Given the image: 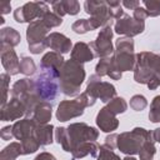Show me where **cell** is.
I'll use <instances>...</instances> for the list:
<instances>
[{
    "mask_svg": "<svg viewBox=\"0 0 160 160\" xmlns=\"http://www.w3.org/2000/svg\"><path fill=\"white\" fill-rule=\"evenodd\" d=\"M98 136L99 131L85 122H74L68 128L61 126L55 130V139L66 152H72V150L81 142L95 141Z\"/></svg>",
    "mask_w": 160,
    "mask_h": 160,
    "instance_id": "obj_1",
    "label": "cell"
},
{
    "mask_svg": "<svg viewBox=\"0 0 160 160\" xmlns=\"http://www.w3.org/2000/svg\"><path fill=\"white\" fill-rule=\"evenodd\" d=\"M134 80L148 85L150 90L158 89L160 86V55L149 51L136 54Z\"/></svg>",
    "mask_w": 160,
    "mask_h": 160,
    "instance_id": "obj_2",
    "label": "cell"
},
{
    "mask_svg": "<svg viewBox=\"0 0 160 160\" xmlns=\"http://www.w3.org/2000/svg\"><path fill=\"white\" fill-rule=\"evenodd\" d=\"M85 80V69L82 64L70 59L66 60L60 70V90L65 96H76L80 94L81 84Z\"/></svg>",
    "mask_w": 160,
    "mask_h": 160,
    "instance_id": "obj_3",
    "label": "cell"
},
{
    "mask_svg": "<svg viewBox=\"0 0 160 160\" xmlns=\"http://www.w3.org/2000/svg\"><path fill=\"white\" fill-rule=\"evenodd\" d=\"M60 71L42 70L35 81V92L41 101L52 104L60 91Z\"/></svg>",
    "mask_w": 160,
    "mask_h": 160,
    "instance_id": "obj_4",
    "label": "cell"
},
{
    "mask_svg": "<svg viewBox=\"0 0 160 160\" xmlns=\"http://www.w3.org/2000/svg\"><path fill=\"white\" fill-rule=\"evenodd\" d=\"M11 98L19 99L25 105L26 116H32L36 105L41 101L35 92V81L29 78H24L14 82L11 88Z\"/></svg>",
    "mask_w": 160,
    "mask_h": 160,
    "instance_id": "obj_5",
    "label": "cell"
},
{
    "mask_svg": "<svg viewBox=\"0 0 160 160\" xmlns=\"http://www.w3.org/2000/svg\"><path fill=\"white\" fill-rule=\"evenodd\" d=\"M96 102V100L91 99L85 91L81 92L76 99L74 100H64L59 104L56 110V119L59 121H68L74 118H79L84 114L85 108L92 106Z\"/></svg>",
    "mask_w": 160,
    "mask_h": 160,
    "instance_id": "obj_6",
    "label": "cell"
},
{
    "mask_svg": "<svg viewBox=\"0 0 160 160\" xmlns=\"http://www.w3.org/2000/svg\"><path fill=\"white\" fill-rule=\"evenodd\" d=\"M116 68L122 71L134 70L136 55L134 54V40L131 38H119L115 42V51L112 54Z\"/></svg>",
    "mask_w": 160,
    "mask_h": 160,
    "instance_id": "obj_7",
    "label": "cell"
},
{
    "mask_svg": "<svg viewBox=\"0 0 160 160\" xmlns=\"http://www.w3.org/2000/svg\"><path fill=\"white\" fill-rule=\"evenodd\" d=\"M149 136V131L144 128H135L131 131H125L118 135V144L116 148L126 154V155H135L139 154L141 146L146 141Z\"/></svg>",
    "mask_w": 160,
    "mask_h": 160,
    "instance_id": "obj_8",
    "label": "cell"
},
{
    "mask_svg": "<svg viewBox=\"0 0 160 160\" xmlns=\"http://www.w3.org/2000/svg\"><path fill=\"white\" fill-rule=\"evenodd\" d=\"M84 10L86 14L90 15L89 22H90L92 30L99 29V28L111 26L114 19L109 11V6H108L106 1L86 0L84 2Z\"/></svg>",
    "mask_w": 160,
    "mask_h": 160,
    "instance_id": "obj_9",
    "label": "cell"
},
{
    "mask_svg": "<svg viewBox=\"0 0 160 160\" xmlns=\"http://www.w3.org/2000/svg\"><path fill=\"white\" fill-rule=\"evenodd\" d=\"M49 31L50 29L41 20H35L29 24L26 29V39L30 52L36 55L42 52L48 48L46 38L49 35Z\"/></svg>",
    "mask_w": 160,
    "mask_h": 160,
    "instance_id": "obj_10",
    "label": "cell"
},
{
    "mask_svg": "<svg viewBox=\"0 0 160 160\" xmlns=\"http://www.w3.org/2000/svg\"><path fill=\"white\" fill-rule=\"evenodd\" d=\"M85 92L94 100L100 99L102 102H109L110 100H112L116 96V90L115 86L110 82L102 81L100 76L91 75L88 80V85H86V90Z\"/></svg>",
    "mask_w": 160,
    "mask_h": 160,
    "instance_id": "obj_11",
    "label": "cell"
},
{
    "mask_svg": "<svg viewBox=\"0 0 160 160\" xmlns=\"http://www.w3.org/2000/svg\"><path fill=\"white\" fill-rule=\"evenodd\" d=\"M49 10L46 2L42 1H30L25 5L18 8L14 11V19L18 22H32L35 19H41Z\"/></svg>",
    "mask_w": 160,
    "mask_h": 160,
    "instance_id": "obj_12",
    "label": "cell"
},
{
    "mask_svg": "<svg viewBox=\"0 0 160 160\" xmlns=\"http://www.w3.org/2000/svg\"><path fill=\"white\" fill-rule=\"evenodd\" d=\"M112 35H114V31H112L111 26H105L100 30V32L96 36V40H94L89 44V46L91 48L95 56L102 59V58L111 56L114 54L115 50H114L112 42H111Z\"/></svg>",
    "mask_w": 160,
    "mask_h": 160,
    "instance_id": "obj_13",
    "label": "cell"
},
{
    "mask_svg": "<svg viewBox=\"0 0 160 160\" xmlns=\"http://www.w3.org/2000/svg\"><path fill=\"white\" fill-rule=\"evenodd\" d=\"M145 29V21H138L130 15L124 14L115 21L114 31L119 35H125L126 38H132L141 34Z\"/></svg>",
    "mask_w": 160,
    "mask_h": 160,
    "instance_id": "obj_14",
    "label": "cell"
},
{
    "mask_svg": "<svg viewBox=\"0 0 160 160\" xmlns=\"http://www.w3.org/2000/svg\"><path fill=\"white\" fill-rule=\"evenodd\" d=\"M0 54H1V64L6 70V74L16 75L20 72V60L15 52V50L9 46L0 44Z\"/></svg>",
    "mask_w": 160,
    "mask_h": 160,
    "instance_id": "obj_15",
    "label": "cell"
},
{
    "mask_svg": "<svg viewBox=\"0 0 160 160\" xmlns=\"http://www.w3.org/2000/svg\"><path fill=\"white\" fill-rule=\"evenodd\" d=\"M95 74L98 76H110L112 80H120L121 79V71L116 68L114 56H108L102 58L99 60V62L95 66Z\"/></svg>",
    "mask_w": 160,
    "mask_h": 160,
    "instance_id": "obj_16",
    "label": "cell"
},
{
    "mask_svg": "<svg viewBox=\"0 0 160 160\" xmlns=\"http://www.w3.org/2000/svg\"><path fill=\"white\" fill-rule=\"evenodd\" d=\"M24 115H26V109L25 105L19 99L11 98L10 101L1 108V121L16 120Z\"/></svg>",
    "mask_w": 160,
    "mask_h": 160,
    "instance_id": "obj_17",
    "label": "cell"
},
{
    "mask_svg": "<svg viewBox=\"0 0 160 160\" xmlns=\"http://www.w3.org/2000/svg\"><path fill=\"white\" fill-rule=\"evenodd\" d=\"M96 125L98 128L104 132H111L118 129L119 120L115 114H112L106 106L101 108L100 111L96 115Z\"/></svg>",
    "mask_w": 160,
    "mask_h": 160,
    "instance_id": "obj_18",
    "label": "cell"
},
{
    "mask_svg": "<svg viewBox=\"0 0 160 160\" xmlns=\"http://www.w3.org/2000/svg\"><path fill=\"white\" fill-rule=\"evenodd\" d=\"M46 44H48V48H50L52 51L59 52L61 55L72 50L71 40L60 32H50L46 38Z\"/></svg>",
    "mask_w": 160,
    "mask_h": 160,
    "instance_id": "obj_19",
    "label": "cell"
},
{
    "mask_svg": "<svg viewBox=\"0 0 160 160\" xmlns=\"http://www.w3.org/2000/svg\"><path fill=\"white\" fill-rule=\"evenodd\" d=\"M36 122L32 120V119H22V120H19L16 121L14 125H12V134H14V138L24 141L29 138H32L34 136V132H35V128H36Z\"/></svg>",
    "mask_w": 160,
    "mask_h": 160,
    "instance_id": "obj_20",
    "label": "cell"
},
{
    "mask_svg": "<svg viewBox=\"0 0 160 160\" xmlns=\"http://www.w3.org/2000/svg\"><path fill=\"white\" fill-rule=\"evenodd\" d=\"M52 12L62 18L64 15H76L80 11V4L76 0H62V1H52Z\"/></svg>",
    "mask_w": 160,
    "mask_h": 160,
    "instance_id": "obj_21",
    "label": "cell"
},
{
    "mask_svg": "<svg viewBox=\"0 0 160 160\" xmlns=\"http://www.w3.org/2000/svg\"><path fill=\"white\" fill-rule=\"evenodd\" d=\"M94 58H95V55H94L91 48L89 46V44H86L84 41L76 42L71 50V59L80 64L91 61Z\"/></svg>",
    "mask_w": 160,
    "mask_h": 160,
    "instance_id": "obj_22",
    "label": "cell"
},
{
    "mask_svg": "<svg viewBox=\"0 0 160 160\" xmlns=\"http://www.w3.org/2000/svg\"><path fill=\"white\" fill-rule=\"evenodd\" d=\"M65 64L64 58L61 54L55 52V51H49L46 52L40 61V68L42 70H54V71H60L62 65Z\"/></svg>",
    "mask_w": 160,
    "mask_h": 160,
    "instance_id": "obj_23",
    "label": "cell"
},
{
    "mask_svg": "<svg viewBox=\"0 0 160 160\" xmlns=\"http://www.w3.org/2000/svg\"><path fill=\"white\" fill-rule=\"evenodd\" d=\"M51 114H52V104L45 102V101H40L36 105V108H35V110L32 112L31 119L38 125L48 124L51 120Z\"/></svg>",
    "mask_w": 160,
    "mask_h": 160,
    "instance_id": "obj_24",
    "label": "cell"
},
{
    "mask_svg": "<svg viewBox=\"0 0 160 160\" xmlns=\"http://www.w3.org/2000/svg\"><path fill=\"white\" fill-rule=\"evenodd\" d=\"M99 149L100 146L98 145L96 141H85V142H81L79 144L74 150H72V160H76V159H81L86 155H91L92 158H96L98 156V152H99Z\"/></svg>",
    "mask_w": 160,
    "mask_h": 160,
    "instance_id": "obj_25",
    "label": "cell"
},
{
    "mask_svg": "<svg viewBox=\"0 0 160 160\" xmlns=\"http://www.w3.org/2000/svg\"><path fill=\"white\" fill-rule=\"evenodd\" d=\"M52 132H54V126L51 124H41V125H36L34 136L41 146H46L52 142Z\"/></svg>",
    "mask_w": 160,
    "mask_h": 160,
    "instance_id": "obj_26",
    "label": "cell"
},
{
    "mask_svg": "<svg viewBox=\"0 0 160 160\" xmlns=\"http://www.w3.org/2000/svg\"><path fill=\"white\" fill-rule=\"evenodd\" d=\"M21 36L14 28H2L0 31V44L9 45L11 48L20 44Z\"/></svg>",
    "mask_w": 160,
    "mask_h": 160,
    "instance_id": "obj_27",
    "label": "cell"
},
{
    "mask_svg": "<svg viewBox=\"0 0 160 160\" xmlns=\"http://www.w3.org/2000/svg\"><path fill=\"white\" fill-rule=\"evenodd\" d=\"M154 142H155V140L152 136V131H149V136L139 151L140 160H152V158L156 152V148H155Z\"/></svg>",
    "mask_w": 160,
    "mask_h": 160,
    "instance_id": "obj_28",
    "label": "cell"
},
{
    "mask_svg": "<svg viewBox=\"0 0 160 160\" xmlns=\"http://www.w3.org/2000/svg\"><path fill=\"white\" fill-rule=\"evenodd\" d=\"M19 155H22L21 142H10L0 152V160H15Z\"/></svg>",
    "mask_w": 160,
    "mask_h": 160,
    "instance_id": "obj_29",
    "label": "cell"
},
{
    "mask_svg": "<svg viewBox=\"0 0 160 160\" xmlns=\"http://www.w3.org/2000/svg\"><path fill=\"white\" fill-rule=\"evenodd\" d=\"M112 114L118 115V114H122L126 111L128 109V104L125 101L124 98H120V96H115L112 100H110L106 105H105Z\"/></svg>",
    "mask_w": 160,
    "mask_h": 160,
    "instance_id": "obj_30",
    "label": "cell"
},
{
    "mask_svg": "<svg viewBox=\"0 0 160 160\" xmlns=\"http://www.w3.org/2000/svg\"><path fill=\"white\" fill-rule=\"evenodd\" d=\"M35 71H36V65L34 60L29 56H22L20 59V72H22L26 76H30L35 74Z\"/></svg>",
    "mask_w": 160,
    "mask_h": 160,
    "instance_id": "obj_31",
    "label": "cell"
},
{
    "mask_svg": "<svg viewBox=\"0 0 160 160\" xmlns=\"http://www.w3.org/2000/svg\"><path fill=\"white\" fill-rule=\"evenodd\" d=\"M96 160H122V159H120V156L114 152V149L111 146L104 144L99 149V154H98Z\"/></svg>",
    "mask_w": 160,
    "mask_h": 160,
    "instance_id": "obj_32",
    "label": "cell"
},
{
    "mask_svg": "<svg viewBox=\"0 0 160 160\" xmlns=\"http://www.w3.org/2000/svg\"><path fill=\"white\" fill-rule=\"evenodd\" d=\"M39 20H41L49 29L60 26V25L62 24V19H61L59 15H56L55 12H52V11H48V12H46L41 19H39Z\"/></svg>",
    "mask_w": 160,
    "mask_h": 160,
    "instance_id": "obj_33",
    "label": "cell"
},
{
    "mask_svg": "<svg viewBox=\"0 0 160 160\" xmlns=\"http://www.w3.org/2000/svg\"><path fill=\"white\" fill-rule=\"evenodd\" d=\"M149 119L151 122H160V95L155 96L150 104Z\"/></svg>",
    "mask_w": 160,
    "mask_h": 160,
    "instance_id": "obj_34",
    "label": "cell"
},
{
    "mask_svg": "<svg viewBox=\"0 0 160 160\" xmlns=\"http://www.w3.org/2000/svg\"><path fill=\"white\" fill-rule=\"evenodd\" d=\"M41 145L39 144V141L35 139V136L29 138L24 141H21V149H22V155H28V154H32L35 152Z\"/></svg>",
    "mask_w": 160,
    "mask_h": 160,
    "instance_id": "obj_35",
    "label": "cell"
},
{
    "mask_svg": "<svg viewBox=\"0 0 160 160\" xmlns=\"http://www.w3.org/2000/svg\"><path fill=\"white\" fill-rule=\"evenodd\" d=\"M148 16H159L160 15V0H144L142 1Z\"/></svg>",
    "mask_w": 160,
    "mask_h": 160,
    "instance_id": "obj_36",
    "label": "cell"
},
{
    "mask_svg": "<svg viewBox=\"0 0 160 160\" xmlns=\"http://www.w3.org/2000/svg\"><path fill=\"white\" fill-rule=\"evenodd\" d=\"M71 30L76 34H85L88 31H91V25L89 22V19H79L71 25Z\"/></svg>",
    "mask_w": 160,
    "mask_h": 160,
    "instance_id": "obj_37",
    "label": "cell"
},
{
    "mask_svg": "<svg viewBox=\"0 0 160 160\" xmlns=\"http://www.w3.org/2000/svg\"><path fill=\"white\" fill-rule=\"evenodd\" d=\"M148 106V100L144 95H134L131 99H130V108L135 111H141L144 110L145 108Z\"/></svg>",
    "mask_w": 160,
    "mask_h": 160,
    "instance_id": "obj_38",
    "label": "cell"
},
{
    "mask_svg": "<svg viewBox=\"0 0 160 160\" xmlns=\"http://www.w3.org/2000/svg\"><path fill=\"white\" fill-rule=\"evenodd\" d=\"M1 89H2V98H1V108L5 106L8 102V90H9V81H10V75L9 74H1Z\"/></svg>",
    "mask_w": 160,
    "mask_h": 160,
    "instance_id": "obj_39",
    "label": "cell"
},
{
    "mask_svg": "<svg viewBox=\"0 0 160 160\" xmlns=\"http://www.w3.org/2000/svg\"><path fill=\"white\" fill-rule=\"evenodd\" d=\"M132 18H134L135 20H138V21H145V19L148 18V14H146L145 8H141V6L136 8V9L134 10Z\"/></svg>",
    "mask_w": 160,
    "mask_h": 160,
    "instance_id": "obj_40",
    "label": "cell"
},
{
    "mask_svg": "<svg viewBox=\"0 0 160 160\" xmlns=\"http://www.w3.org/2000/svg\"><path fill=\"white\" fill-rule=\"evenodd\" d=\"M2 140H11V138H14V134H12V126L8 125V126H4L1 129V132H0Z\"/></svg>",
    "mask_w": 160,
    "mask_h": 160,
    "instance_id": "obj_41",
    "label": "cell"
},
{
    "mask_svg": "<svg viewBox=\"0 0 160 160\" xmlns=\"http://www.w3.org/2000/svg\"><path fill=\"white\" fill-rule=\"evenodd\" d=\"M105 144L111 146L112 149L116 148V144H118V134H110L105 138Z\"/></svg>",
    "mask_w": 160,
    "mask_h": 160,
    "instance_id": "obj_42",
    "label": "cell"
},
{
    "mask_svg": "<svg viewBox=\"0 0 160 160\" xmlns=\"http://www.w3.org/2000/svg\"><path fill=\"white\" fill-rule=\"evenodd\" d=\"M121 5H124L126 9H130V10H135L136 8H139L140 6V2L139 1H129V0H124L122 2H121Z\"/></svg>",
    "mask_w": 160,
    "mask_h": 160,
    "instance_id": "obj_43",
    "label": "cell"
},
{
    "mask_svg": "<svg viewBox=\"0 0 160 160\" xmlns=\"http://www.w3.org/2000/svg\"><path fill=\"white\" fill-rule=\"evenodd\" d=\"M34 160H56V159H55V156L52 154L44 151V152H40Z\"/></svg>",
    "mask_w": 160,
    "mask_h": 160,
    "instance_id": "obj_44",
    "label": "cell"
},
{
    "mask_svg": "<svg viewBox=\"0 0 160 160\" xmlns=\"http://www.w3.org/2000/svg\"><path fill=\"white\" fill-rule=\"evenodd\" d=\"M10 9H11V4L9 1H0V11L2 15L10 12Z\"/></svg>",
    "mask_w": 160,
    "mask_h": 160,
    "instance_id": "obj_45",
    "label": "cell"
},
{
    "mask_svg": "<svg viewBox=\"0 0 160 160\" xmlns=\"http://www.w3.org/2000/svg\"><path fill=\"white\" fill-rule=\"evenodd\" d=\"M152 136H154V140H155V141L160 142V128H159V129H155V130L152 131Z\"/></svg>",
    "mask_w": 160,
    "mask_h": 160,
    "instance_id": "obj_46",
    "label": "cell"
},
{
    "mask_svg": "<svg viewBox=\"0 0 160 160\" xmlns=\"http://www.w3.org/2000/svg\"><path fill=\"white\" fill-rule=\"evenodd\" d=\"M122 160H136V159H135L134 156H129V155H128V156H126V158H124Z\"/></svg>",
    "mask_w": 160,
    "mask_h": 160,
    "instance_id": "obj_47",
    "label": "cell"
},
{
    "mask_svg": "<svg viewBox=\"0 0 160 160\" xmlns=\"http://www.w3.org/2000/svg\"><path fill=\"white\" fill-rule=\"evenodd\" d=\"M4 21H5V20H4V18L1 16V18H0V22H1V24H4Z\"/></svg>",
    "mask_w": 160,
    "mask_h": 160,
    "instance_id": "obj_48",
    "label": "cell"
}]
</instances>
